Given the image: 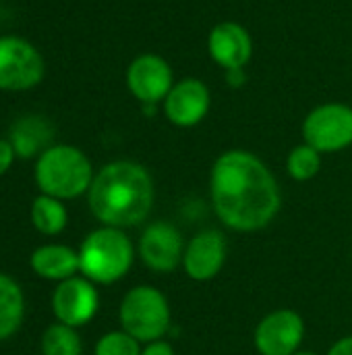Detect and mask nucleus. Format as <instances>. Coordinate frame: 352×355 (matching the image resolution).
Here are the masks:
<instances>
[{"label": "nucleus", "mask_w": 352, "mask_h": 355, "mask_svg": "<svg viewBox=\"0 0 352 355\" xmlns=\"http://www.w3.org/2000/svg\"><path fill=\"white\" fill-rule=\"evenodd\" d=\"M44 77V58L21 37H0V89L21 92Z\"/></svg>", "instance_id": "423d86ee"}, {"label": "nucleus", "mask_w": 352, "mask_h": 355, "mask_svg": "<svg viewBox=\"0 0 352 355\" xmlns=\"http://www.w3.org/2000/svg\"><path fill=\"white\" fill-rule=\"evenodd\" d=\"M226 260V237L216 229H205L197 233L183 256L185 270L193 281L214 279Z\"/></svg>", "instance_id": "9d476101"}, {"label": "nucleus", "mask_w": 352, "mask_h": 355, "mask_svg": "<svg viewBox=\"0 0 352 355\" xmlns=\"http://www.w3.org/2000/svg\"><path fill=\"white\" fill-rule=\"evenodd\" d=\"M23 320V293L19 285L0 275V341L10 337Z\"/></svg>", "instance_id": "f3484780"}, {"label": "nucleus", "mask_w": 352, "mask_h": 355, "mask_svg": "<svg viewBox=\"0 0 352 355\" xmlns=\"http://www.w3.org/2000/svg\"><path fill=\"white\" fill-rule=\"evenodd\" d=\"M212 202L224 225L249 233L274 220L280 210V189L257 156L232 150L212 168Z\"/></svg>", "instance_id": "f257e3e1"}, {"label": "nucleus", "mask_w": 352, "mask_h": 355, "mask_svg": "<svg viewBox=\"0 0 352 355\" xmlns=\"http://www.w3.org/2000/svg\"><path fill=\"white\" fill-rule=\"evenodd\" d=\"M139 252L151 270L172 272L183 260V237L172 225L160 220L145 229Z\"/></svg>", "instance_id": "9b49d317"}, {"label": "nucleus", "mask_w": 352, "mask_h": 355, "mask_svg": "<svg viewBox=\"0 0 352 355\" xmlns=\"http://www.w3.org/2000/svg\"><path fill=\"white\" fill-rule=\"evenodd\" d=\"M141 355H174V349L164 341H154L141 352Z\"/></svg>", "instance_id": "5701e85b"}, {"label": "nucleus", "mask_w": 352, "mask_h": 355, "mask_svg": "<svg viewBox=\"0 0 352 355\" xmlns=\"http://www.w3.org/2000/svg\"><path fill=\"white\" fill-rule=\"evenodd\" d=\"M35 181L44 196L71 200L91 187L93 175L87 156L73 146L48 148L35 166Z\"/></svg>", "instance_id": "7ed1b4c3"}, {"label": "nucleus", "mask_w": 352, "mask_h": 355, "mask_svg": "<svg viewBox=\"0 0 352 355\" xmlns=\"http://www.w3.org/2000/svg\"><path fill=\"white\" fill-rule=\"evenodd\" d=\"M319 166H322L319 152L315 148H311L309 144L295 148L288 156V173L297 181L313 179L319 173Z\"/></svg>", "instance_id": "aec40b11"}, {"label": "nucleus", "mask_w": 352, "mask_h": 355, "mask_svg": "<svg viewBox=\"0 0 352 355\" xmlns=\"http://www.w3.org/2000/svg\"><path fill=\"white\" fill-rule=\"evenodd\" d=\"M328 355H352V337H344L338 343H334Z\"/></svg>", "instance_id": "b1692460"}, {"label": "nucleus", "mask_w": 352, "mask_h": 355, "mask_svg": "<svg viewBox=\"0 0 352 355\" xmlns=\"http://www.w3.org/2000/svg\"><path fill=\"white\" fill-rule=\"evenodd\" d=\"M41 352L44 355H81L79 335L73 331V327H66L62 322L54 324L44 333Z\"/></svg>", "instance_id": "6ab92c4d"}, {"label": "nucleus", "mask_w": 352, "mask_h": 355, "mask_svg": "<svg viewBox=\"0 0 352 355\" xmlns=\"http://www.w3.org/2000/svg\"><path fill=\"white\" fill-rule=\"evenodd\" d=\"M52 310L62 324L81 327L93 318L98 310V293L87 279L71 277L54 291Z\"/></svg>", "instance_id": "1a4fd4ad"}, {"label": "nucleus", "mask_w": 352, "mask_h": 355, "mask_svg": "<svg viewBox=\"0 0 352 355\" xmlns=\"http://www.w3.org/2000/svg\"><path fill=\"white\" fill-rule=\"evenodd\" d=\"M95 355H141V352L139 341L129 333H108L98 341Z\"/></svg>", "instance_id": "412c9836"}, {"label": "nucleus", "mask_w": 352, "mask_h": 355, "mask_svg": "<svg viewBox=\"0 0 352 355\" xmlns=\"http://www.w3.org/2000/svg\"><path fill=\"white\" fill-rule=\"evenodd\" d=\"M52 139V127L41 116L19 119L10 129V146L17 156L31 158Z\"/></svg>", "instance_id": "dca6fc26"}, {"label": "nucleus", "mask_w": 352, "mask_h": 355, "mask_svg": "<svg viewBox=\"0 0 352 355\" xmlns=\"http://www.w3.org/2000/svg\"><path fill=\"white\" fill-rule=\"evenodd\" d=\"M295 355H315V354H295Z\"/></svg>", "instance_id": "393cba45"}, {"label": "nucleus", "mask_w": 352, "mask_h": 355, "mask_svg": "<svg viewBox=\"0 0 352 355\" xmlns=\"http://www.w3.org/2000/svg\"><path fill=\"white\" fill-rule=\"evenodd\" d=\"M31 268L41 279L66 281L79 270V254L66 245H44L33 252Z\"/></svg>", "instance_id": "2eb2a0df"}, {"label": "nucleus", "mask_w": 352, "mask_h": 355, "mask_svg": "<svg viewBox=\"0 0 352 355\" xmlns=\"http://www.w3.org/2000/svg\"><path fill=\"white\" fill-rule=\"evenodd\" d=\"M129 89L141 102H158L172 89V71L160 56L145 54L133 60L127 73Z\"/></svg>", "instance_id": "f8f14e48"}, {"label": "nucleus", "mask_w": 352, "mask_h": 355, "mask_svg": "<svg viewBox=\"0 0 352 355\" xmlns=\"http://www.w3.org/2000/svg\"><path fill=\"white\" fill-rule=\"evenodd\" d=\"M303 135L317 152H338L352 144V108L326 104L315 108L303 125Z\"/></svg>", "instance_id": "0eeeda50"}, {"label": "nucleus", "mask_w": 352, "mask_h": 355, "mask_svg": "<svg viewBox=\"0 0 352 355\" xmlns=\"http://www.w3.org/2000/svg\"><path fill=\"white\" fill-rule=\"evenodd\" d=\"M120 322L124 333L137 341L154 343L162 339L170 327V308L164 293L147 285L131 289L120 306Z\"/></svg>", "instance_id": "39448f33"}, {"label": "nucleus", "mask_w": 352, "mask_h": 355, "mask_svg": "<svg viewBox=\"0 0 352 355\" xmlns=\"http://www.w3.org/2000/svg\"><path fill=\"white\" fill-rule=\"evenodd\" d=\"M210 108V92L197 79H185L174 85L166 98V116L178 127L197 125Z\"/></svg>", "instance_id": "ddd939ff"}, {"label": "nucleus", "mask_w": 352, "mask_h": 355, "mask_svg": "<svg viewBox=\"0 0 352 355\" xmlns=\"http://www.w3.org/2000/svg\"><path fill=\"white\" fill-rule=\"evenodd\" d=\"M212 58L224 69H243L251 58V37L237 23H220L210 33Z\"/></svg>", "instance_id": "4468645a"}, {"label": "nucleus", "mask_w": 352, "mask_h": 355, "mask_svg": "<svg viewBox=\"0 0 352 355\" xmlns=\"http://www.w3.org/2000/svg\"><path fill=\"white\" fill-rule=\"evenodd\" d=\"M154 204L149 173L135 162L104 166L89 187V208L108 227H135L143 223Z\"/></svg>", "instance_id": "f03ea898"}, {"label": "nucleus", "mask_w": 352, "mask_h": 355, "mask_svg": "<svg viewBox=\"0 0 352 355\" xmlns=\"http://www.w3.org/2000/svg\"><path fill=\"white\" fill-rule=\"evenodd\" d=\"M303 318L297 312L276 310L259 322L255 345L261 355H295L303 341Z\"/></svg>", "instance_id": "6e6552de"}, {"label": "nucleus", "mask_w": 352, "mask_h": 355, "mask_svg": "<svg viewBox=\"0 0 352 355\" xmlns=\"http://www.w3.org/2000/svg\"><path fill=\"white\" fill-rule=\"evenodd\" d=\"M66 210L64 206L50 196H39L31 206L33 227L44 235H56L66 227Z\"/></svg>", "instance_id": "a211bd4d"}, {"label": "nucleus", "mask_w": 352, "mask_h": 355, "mask_svg": "<svg viewBox=\"0 0 352 355\" xmlns=\"http://www.w3.org/2000/svg\"><path fill=\"white\" fill-rule=\"evenodd\" d=\"M133 264V245L116 227H104L87 235L79 250V270L95 283L122 279Z\"/></svg>", "instance_id": "20e7f679"}, {"label": "nucleus", "mask_w": 352, "mask_h": 355, "mask_svg": "<svg viewBox=\"0 0 352 355\" xmlns=\"http://www.w3.org/2000/svg\"><path fill=\"white\" fill-rule=\"evenodd\" d=\"M12 158H15V150H12L10 141L0 139V175H4L10 168Z\"/></svg>", "instance_id": "4be33fe9"}]
</instances>
